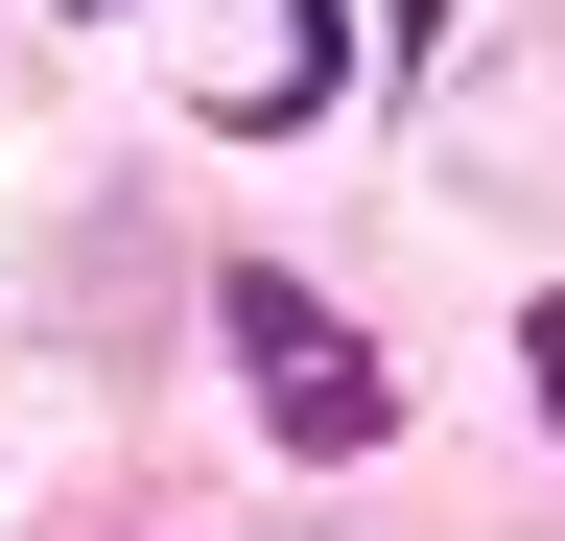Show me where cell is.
Here are the masks:
<instances>
[{
	"mask_svg": "<svg viewBox=\"0 0 565 541\" xmlns=\"http://www.w3.org/2000/svg\"><path fill=\"white\" fill-rule=\"evenodd\" d=\"M212 329H236V354H259V424L307 447V470L401 424V354H377V329H330L307 283H259V259H236V283H212Z\"/></svg>",
	"mask_w": 565,
	"mask_h": 541,
	"instance_id": "cell-1",
	"label": "cell"
},
{
	"mask_svg": "<svg viewBox=\"0 0 565 541\" xmlns=\"http://www.w3.org/2000/svg\"><path fill=\"white\" fill-rule=\"evenodd\" d=\"M71 24H118V0H71Z\"/></svg>",
	"mask_w": 565,
	"mask_h": 541,
	"instance_id": "cell-2",
	"label": "cell"
}]
</instances>
